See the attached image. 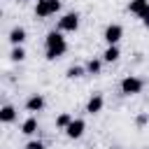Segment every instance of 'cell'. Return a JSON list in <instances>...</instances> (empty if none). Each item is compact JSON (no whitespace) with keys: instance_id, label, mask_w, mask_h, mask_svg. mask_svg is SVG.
<instances>
[{"instance_id":"obj_1","label":"cell","mask_w":149,"mask_h":149,"mask_svg":"<svg viewBox=\"0 0 149 149\" xmlns=\"http://www.w3.org/2000/svg\"><path fill=\"white\" fill-rule=\"evenodd\" d=\"M44 49H47V61H58L68 51V42L63 37V30H49L44 37Z\"/></svg>"},{"instance_id":"obj_2","label":"cell","mask_w":149,"mask_h":149,"mask_svg":"<svg viewBox=\"0 0 149 149\" xmlns=\"http://www.w3.org/2000/svg\"><path fill=\"white\" fill-rule=\"evenodd\" d=\"M142 88H144V81L135 74H128L121 79V93L123 95H137V93H142Z\"/></svg>"},{"instance_id":"obj_3","label":"cell","mask_w":149,"mask_h":149,"mask_svg":"<svg viewBox=\"0 0 149 149\" xmlns=\"http://www.w3.org/2000/svg\"><path fill=\"white\" fill-rule=\"evenodd\" d=\"M58 9H61V0H37V5H35V16L47 19V16L56 14Z\"/></svg>"},{"instance_id":"obj_4","label":"cell","mask_w":149,"mask_h":149,"mask_svg":"<svg viewBox=\"0 0 149 149\" xmlns=\"http://www.w3.org/2000/svg\"><path fill=\"white\" fill-rule=\"evenodd\" d=\"M77 28H79V14H77V12H68V14L61 16L58 30H63V33H74Z\"/></svg>"},{"instance_id":"obj_5","label":"cell","mask_w":149,"mask_h":149,"mask_svg":"<svg viewBox=\"0 0 149 149\" xmlns=\"http://www.w3.org/2000/svg\"><path fill=\"white\" fill-rule=\"evenodd\" d=\"M105 42L107 44H119V40L123 37V28L119 26V23H109L107 28H105Z\"/></svg>"},{"instance_id":"obj_6","label":"cell","mask_w":149,"mask_h":149,"mask_svg":"<svg viewBox=\"0 0 149 149\" xmlns=\"http://www.w3.org/2000/svg\"><path fill=\"white\" fill-rule=\"evenodd\" d=\"M84 130H86V123H84V119H72V123L65 128V135H68L70 140H79V137L84 135Z\"/></svg>"},{"instance_id":"obj_7","label":"cell","mask_w":149,"mask_h":149,"mask_svg":"<svg viewBox=\"0 0 149 149\" xmlns=\"http://www.w3.org/2000/svg\"><path fill=\"white\" fill-rule=\"evenodd\" d=\"M102 105H105V98H102L100 93H93V95L88 98V102H86V112H88V114H98V112L102 109Z\"/></svg>"},{"instance_id":"obj_8","label":"cell","mask_w":149,"mask_h":149,"mask_svg":"<svg viewBox=\"0 0 149 149\" xmlns=\"http://www.w3.org/2000/svg\"><path fill=\"white\" fill-rule=\"evenodd\" d=\"M26 109H28V112H42V109H44V98H42L40 93L30 95V98L26 100Z\"/></svg>"},{"instance_id":"obj_9","label":"cell","mask_w":149,"mask_h":149,"mask_svg":"<svg viewBox=\"0 0 149 149\" xmlns=\"http://www.w3.org/2000/svg\"><path fill=\"white\" fill-rule=\"evenodd\" d=\"M147 9H149V0H130L128 2V12L135 16H142Z\"/></svg>"},{"instance_id":"obj_10","label":"cell","mask_w":149,"mask_h":149,"mask_svg":"<svg viewBox=\"0 0 149 149\" xmlns=\"http://www.w3.org/2000/svg\"><path fill=\"white\" fill-rule=\"evenodd\" d=\"M9 42H12L14 47H21V44L26 42V30H23V28H19V26H16V28H12V30H9Z\"/></svg>"},{"instance_id":"obj_11","label":"cell","mask_w":149,"mask_h":149,"mask_svg":"<svg viewBox=\"0 0 149 149\" xmlns=\"http://www.w3.org/2000/svg\"><path fill=\"white\" fill-rule=\"evenodd\" d=\"M119 56H121L119 47H116V44H107V49H105V54H102V61H105V63H114Z\"/></svg>"},{"instance_id":"obj_12","label":"cell","mask_w":149,"mask_h":149,"mask_svg":"<svg viewBox=\"0 0 149 149\" xmlns=\"http://www.w3.org/2000/svg\"><path fill=\"white\" fill-rule=\"evenodd\" d=\"M16 119V109L12 107V105H2V109H0V121L2 123H12Z\"/></svg>"},{"instance_id":"obj_13","label":"cell","mask_w":149,"mask_h":149,"mask_svg":"<svg viewBox=\"0 0 149 149\" xmlns=\"http://www.w3.org/2000/svg\"><path fill=\"white\" fill-rule=\"evenodd\" d=\"M21 133H23V135H35V133H37V119H35V116H28V119L21 123Z\"/></svg>"},{"instance_id":"obj_14","label":"cell","mask_w":149,"mask_h":149,"mask_svg":"<svg viewBox=\"0 0 149 149\" xmlns=\"http://www.w3.org/2000/svg\"><path fill=\"white\" fill-rule=\"evenodd\" d=\"M70 123H72V114H68V112H61V114L56 116V128L65 130V128H68Z\"/></svg>"},{"instance_id":"obj_15","label":"cell","mask_w":149,"mask_h":149,"mask_svg":"<svg viewBox=\"0 0 149 149\" xmlns=\"http://www.w3.org/2000/svg\"><path fill=\"white\" fill-rule=\"evenodd\" d=\"M100 68H102V61H98V58H91V61L86 63V72H88V74H98Z\"/></svg>"},{"instance_id":"obj_16","label":"cell","mask_w":149,"mask_h":149,"mask_svg":"<svg viewBox=\"0 0 149 149\" xmlns=\"http://www.w3.org/2000/svg\"><path fill=\"white\" fill-rule=\"evenodd\" d=\"M84 72H86V68H81V65H72V68H68L65 77H68V79H77V77H81Z\"/></svg>"},{"instance_id":"obj_17","label":"cell","mask_w":149,"mask_h":149,"mask_svg":"<svg viewBox=\"0 0 149 149\" xmlns=\"http://www.w3.org/2000/svg\"><path fill=\"white\" fill-rule=\"evenodd\" d=\"M9 58H12L14 63H21V61L26 58V49H23V47H14L12 54H9Z\"/></svg>"},{"instance_id":"obj_18","label":"cell","mask_w":149,"mask_h":149,"mask_svg":"<svg viewBox=\"0 0 149 149\" xmlns=\"http://www.w3.org/2000/svg\"><path fill=\"white\" fill-rule=\"evenodd\" d=\"M26 149H44V144H42L40 140H30V142L26 144Z\"/></svg>"},{"instance_id":"obj_19","label":"cell","mask_w":149,"mask_h":149,"mask_svg":"<svg viewBox=\"0 0 149 149\" xmlns=\"http://www.w3.org/2000/svg\"><path fill=\"white\" fill-rule=\"evenodd\" d=\"M140 21H142V26H144V28H149V9H147V12L140 16Z\"/></svg>"},{"instance_id":"obj_20","label":"cell","mask_w":149,"mask_h":149,"mask_svg":"<svg viewBox=\"0 0 149 149\" xmlns=\"http://www.w3.org/2000/svg\"><path fill=\"white\" fill-rule=\"evenodd\" d=\"M144 123H147V116H144V114H142V116H137V126H144Z\"/></svg>"},{"instance_id":"obj_21","label":"cell","mask_w":149,"mask_h":149,"mask_svg":"<svg viewBox=\"0 0 149 149\" xmlns=\"http://www.w3.org/2000/svg\"><path fill=\"white\" fill-rule=\"evenodd\" d=\"M21 2H26V0H21Z\"/></svg>"},{"instance_id":"obj_22","label":"cell","mask_w":149,"mask_h":149,"mask_svg":"<svg viewBox=\"0 0 149 149\" xmlns=\"http://www.w3.org/2000/svg\"><path fill=\"white\" fill-rule=\"evenodd\" d=\"M109 149H112V147H109Z\"/></svg>"}]
</instances>
